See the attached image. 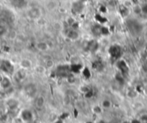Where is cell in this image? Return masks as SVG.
I'll return each instance as SVG.
<instances>
[{"label":"cell","instance_id":"cell-1","mask_svg":"<svg viewBox=\"0 0 147 123\" xmlns=\"http://www.w3.org/2000/svg\"><path fill=\"white\" fill-rule=\"evenodd\" d=\"M41 11L38 8H33L29 11V16L32 19H38L41 17Z\"/></svg>","mask_w":147,"mask_h":123},{"label":"cell","instance_id":"cell-2","mask_svg":"<svg viewBox=\"0 0 147 123\" xmlns=\"http://www.w3.org/2000/svg\"><path fill=\"white\" fill-rule=\"evenodd\" d=\"M37 48L41 51H46L48 48V45L44 41H41L37 44Z\"/></svg>","mask_w":147,"mask_h":123},{"label":"cell","instance_id":"cell-3","mask_svg":"<svg viewBox=\"0 0 147 123\" xmlns=\"http://www.w3.org/2000/svg\"><path fill=\"white\" fill-rule=\"evenodd\" d=\"M44 102H45V100H44V98L42 96H39L35 100V105L38 108H41L44 105Z\"/></svg>","mask_w":147,"mask_h":123},{"label":"cell","instance_id":"cell-4","mask_svg":"<svg viewBox=\"0 0 147 123\" xmlns=\"http://www.w3.org/2000/svg\"><path fill=\"white\" fill-rule=\"evenodd\" d=\"M21 66L23 68H25V69H28L31 66V62L29 59H23L22 60L21 62Z\"/></svg>","mask_w":147,"mask_h":123},{"label":"cell","instance_id":"cell-5","mask_svg":"<svg viewBox=\"0 0 147 123\" xmlns=\"http://www.w3.org/2000/svg\"><path fill=\"white\" fill-rule=\"evenodd\" d=\"M7 32V29L5 27V25L3 24H0V36H3L6 34Z\"/></svg>","mask_w":147,"mask_h":123},{"label":"cell","instance_id":"cell-6","mask_svg":"<svg viewBox=\"0 0 147 123\" xmlns=\"http://www.w3.org/2000/svg\"><path fill=\"white\" fill-rule=\"evenodd\" d=\"M110 105H111V102H110V101H108V100H104V101L102 102V106H103L104 108H109Z\"/></svg>","mask_w":147,"mask_h":123},{"label":"cell","instance_id":"cell-7","mask_svg":"<svg viewBox=\"0 0 147 123\" xmlns=\"http://www.w3.org/2000/svg\"><path fill=\"white\" fill-rule=\"evenodd\" d=\"M93 110H94V112L95 113H96V114H99V113H101V108L99 107V106H96L94 108H93Z\"/></svg>","mask_w":147,"mask_h":123},{"label":"cell","instance_id":"cell-8","mask_svg":"<svg viewBox=\"0 0 147 123\" xmlns=\"http://www.w3.org/2000/svg\"><path fill=\"white\" fill-rule=\"evenodd\" d=\"M130 1H131V3L133 4L134 5H138L139 4V1H138V0H130Z\"/></svg>","mask_w":147,"mask_h":123},{"label":"cell","instance_id":"cell-9","mask_svg":"<svg viewBox=\"0 0 147 123\" xmlns=\"http://www.w3.org/2000/svg\"><path fill=\"white\" fill-rule=\"evenodd\" d=\"M141 120L142 121H144V122H147V115H143L141 117Z\"/></svg>","mask_w":147,"mask_h":123},{"label":"cell","instance_id":"cell-10","mask_svg":"<svg viewBox=\"0 0 147 123\" xmlns=\"http://www.w3.org/2000/svg\"><path fill=\"white\" fill-rule=\"evenodd\" d=\"M138 1H139V4H141V5L147 4V0H138Z\"/></svg>","mask_w":147,"mask_h":123},{"label":"cell","instance_id":"cell-11","mask_svg":"<svg viewBox=\"0 0 147 123\" xmlns=\"http://www.w3.org/2000/svg\"><path fill=\"white\" fill-rule=\"evenodd\" d=\"M132 123H139L138 120H134V121H132Z\"/></svg>","mask_w":147,"mask_h":123},{"label":"cell","instance_id":"cell-12","mask_svg":"<svg viewBox=\"0 0 147 123\" xmlns=\"http://www.w3.org/2000/svg\"><path fill=\"white\" fill-rule=\"evenodd\" d=\"M99 123H105V122H104V121H100Z\"/></svg>","mask_w":147,"mask_h":123}]
</instances>
